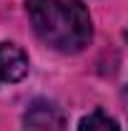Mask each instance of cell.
Returning <instances> with one entry per match:
<instances>
[{"label":"cell","instance_id":"3","mask_svg":"<svg viewBox=\"0 0 128 131\" xmlns=\"http://www.w3.org/2000/svg\"><path fill=\"white\" fill-rule=\"evenodd\" d=\"M28 73V56L15 43H0V81L15 83Z\"/></svg>","mask_w":128,"mask_h":131},{"label":"cell","instance_id":"2","mask_svg":"<svg viewBox=\"0 0 128 131\" xmlns=\"http://www.w3.org/2000/svg\"><path fill=\"white\" fill-rule=\"evenodd\" d=\"M25 129L28 131H63L65 129V116L55 103L38 101L25 114Z\"/></svg>","mask_w":128,"mask_h":131},{"label":"cell","instance_id":"1","mask_svg":"<svg viewBox=\"0 0 128 131\" xmlns=\"http://www.w3.org/2000/svg\"><path fill=\"white\" fill-rule=\"evenodd\" d=\"M28 13L38 38L60 53H80L93 38L91 15L80 0H28Z\"/></svg>","mask_w":128,"mask_h":131},{"label":"cell","instance_id":"4","mask_svg":"<svg viewBox=\"0 0 128 131\" xmlns=\"http://www.w3.org/2000/svg\"><path fill=\"white\" fill-rule=\"evenodd\" d=\"M78 131H121V126H118V121L111 118L108 114L93 111V114H88L83 121H80Z\"/></svg>","mask_w":128,"mask_h":131}]
</instances>
